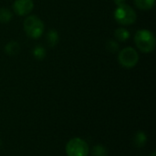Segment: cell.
I'll use <instances>...</instances> for the list:
<instances>
[{"label": "cell", "mask_w": 156, "mask_h": 156, "mask_svg": "<svg viewBox=\"0 0 156 156\" xmlns=\"http://www.w3.org/2000/svg\"><path fill=\"white\" fill-rule=\"evenodd\" d=\"M114 18L118 24L122 26H130L136 22L137 15L135 10L127 4L117 5L114 11Z\"/></svg>", "instance_id": "obj_2"}, {"label": "cell", "mask_w": 156, "mask_h": 156, "mask_svg": "<svg viewBox=\"0 0 156 156\" xmlns=\"http://www.w3.org/2000/svg\"><path fill=\"white\" fill-rule=\"evenodd\" d=\"M33 56L37 59V60H43L47 55L46 53V49L44 48V47H42L41 45H37L34 48H33Z\"/></svg>", "instance_id": "obj_13"}, {"label": "cell", "mask_w": 156, "mask_h": 156, "mask_svg": "<svg viewBox=\"0 0 156 156\" xmlns=\"http://www.w3.org/2000/svg\"><path fill=\"white\" fill-rule=\"evenodd\" d=\"M114 3L119 5H122V4H124L125 3V0H114Z\"/></svg>", "instance_id": "obj_16"}, {"label": "cell", "mask_w": 156, "mask_h": 156, "mask_svg": "<svg viewBox=\"0 0 156 156\" xmlns=\"http://www.w3.org/2000/svg\"><path fill=\"white\" fill-rule=\"evenodd\" d=\"M106 48L111 53H117L120 50V46L117 41L114 40H108L106 43Z\"/></svg>", "instance_id": "obj_14"}, {"label": "cell", "mask_w": 156, "mask_h": 156, "mask_svg": "<svg viewBox=\"0 0 156 156\" xmlns=\"http://www.w3.org/2000/svg\"><path fill=\"white\" fill-rule=\"evenodd\" d=\"M23 27L26 34L34 39L40 37L44 33V23L37 16H28L23 23Z\"/></svg>", "instance_id": "obj_3"}, {"label": "cell", "mask_w": 156, "mask_h": 156, "mask_svg": "<svg viewBox=\"0 0 156 156\" xmlns=\"http://www.w3.org/2000/svg\"><path fill=\"white\" fill-rule=\"evenodd\" d=\"M20 50H21V47L17 41H14V40L9 41L5 46V52L8 56H16L20 52Z\"/></svg>", "instance_id": "obj_7"}, {"label": "cell", "mask_w": 156, "mask_h": 156, "mask_svg": "<svg viewBox=\"0 0 156 156\" xmlns=\"http://www.w3.org/2000/svg\"><path fill=\"white\" fill-rule=\"evenodd\" d=\"M118 61L125 69L134 68L139 61V54L136 49L132 47L124 48L119 51Z\"/></svg>", "instance_id": "obj_4"}, {"label": "cell", "mask_w": 156, "mask_h": 156, "mask_svg": "<svg viewBox=\"0 0 156 156\" xmlns=\"http://www.w3.org/2000/svg\"><path fill=\"white\" fill-rule=\"evenodd\" d=\"M146 140H147V137H146L145 133L144 132H142V131L138 132L134 135V138H133L134 144L137 147H143V146H144L145 144H146Z\"/></svg>", "instance_id": "obj_12"}, {"label": "cell", "mask_w": 156, "mask_h": 156, "mask_svg": "<svg viewBox=\"0 0 156 156\" xmlns=\"http://www.w3.org/2000/svg\"><path fill=\"white\" fill-rule=\"evenodd\" d=\"M134 5L141 10H150L154 6L155 0H134Z\"/></svg>", "instance_id": "obj_10"}, {"label": "cell", "mask_w": 156, "mask_h": 156, "mask_svg": "<svg viewBox=\"0 0 156 156\" xmlns=\"http://www.w3.org/2000/svg\"><path fill=\"white\" fill-rule=\"evenodd\" d=\"M114 37L117 41L119 42H125L131 37V33L124 27H118L114 31Z\"/></svg>", "instance_id": "obj_8"}, {"label": "cell", "mask_w": 156, "mask_h": 156, "mask_svg": "<svg viewBox=\"0 0 156 156\" xmlns=\"http://www.w3.org/2000/svg\"><path fill=\"white\" fill-rule=\"evenodd\" d=\"M33 8H34L33 0H16L13 4L14 12L20 16L30 14Z\"/></svg>", "instance_id": "obj_6"}, {"label": "cell", "mask_w": 156, "mask_h": 156, "mask_svg": "<svg viewBox=\"0 0 156 156\" xmlns=\"http://www.w3.org/2000/svg\"><path fill=\"white\" fill-rule=\"evenodd\" d=\"M151 156H155V152H154V153L152 154V155Z\"/></svg>", "instance_id": "obj_17"}, {"label": "cell", "mask_w": 156, "mask_h": 156, "mask_svg": "<svg viewBox=\"0 0 156 156\" xmlns=\"http://www.w3.org/2000/svg\"><path fill=\"white\" fill-rule=\"evenodd\" d=\"M134 42L139 50L144 53H151L155 48V37L147 29L138 30L134 36Z\"/></svg>", "instance_id": "obj_1"}, {"label": "cell", "mask_w": 156, "mask_h": 156, "mask_svg": "<svg viewBox=\"0 0 156 156\" xmlns=\"http://www.w3.org/2000/svg\"><path fill=\"white\" fill-rule=\"evenodd\" d=\"M90 148L88 144L80 138H73L66 145L68 156H88Z\"/></svg>", "instance_id": "obj_5"}, {"label": "cell", "mask_w": 156, "mask_h": 156, "mask_svg": "<svg viewBox=\"0 0 156 156\" xmlns=\"http://www.w3.org/2000/svg\"><path fill=\"white\" fill-rule=\"evenodd\" d=\"M107 150L102 145H95L92 148V155L93 156H107Z\"/></svg>", "instance_id": "obj_15"}, {"label": "cell", "mask_w": 156, "mask_h": 156, "mask_svg": "<svg viewBox=\"0 0 156 156\" xmlns=\"http://www.w3.org/2000/svg\"><path fill=\"white\" fill-rule=\"evenodd\" d=\"M13 18V13L6 7H0V23L7 24Z\"/></svg>", "instance_id": "obj_11"}, {"label": "cell", "mask_w": 156, "mask_h": 156, "mask_svg": "<svg viewBox=\"0 0 156 156\" xmlns=\"http://www.w3.org/2000/svg\"><path fill=\"white\" fill-rule=\"evenodd\" d=\"M46 40H47L49 47H51V48L55 47L58 43V40H59V36H58V31L55 29H49L48 31Z\"/></svg>", "instance_id": "obj_9"}]
</instances>
